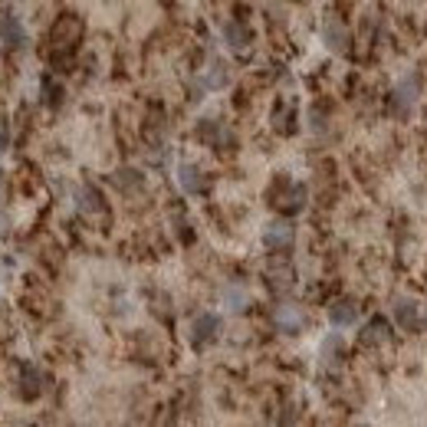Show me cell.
Returning <instances> with one entry per match:
<instances>
[{"mask_svg": "<svg viewBox=\"0 0 427 427\" xmlns=\"http://www.w3.org/2000/svg\"><path fill=\"white\" fill-rule=\"evenodd\" d=\"M273 326H276L283 335H296V332H302V326H306V312L299 309V306H293V302H283V306L273 309Z\"/></svg>", "mask_w": 427, "mask_h": 427, "instance_id": "6da1fadb", "label": "cell"}, {"mask_svg": "<svg viewBox=\"0 0 427 427\" xmlns=\"http://www.w3.org/2000/svg\"><path fill=\"white\" fill-rule=\"evenodd\" d=\"M217 332H220V316H214V312H201V316L191 322V342L197 349L217 339Z\"/></svg>", "mask_w": 427, "mask_h": 427, "instance_id": "7a4b0ae2", "label": "cell"}, {"mask_svg": "<svg viewBox=\"0 0 427 427\" xmlns=\"http://www.w3.org/2000/svg\"><path fill=\"white\" fill-rule=\"evenodd\" d=\"M293 240H296V230H293L289 220H273V224H267V230H263V244H267L270 250H289Z\"/></svg>", "mask_w": 427, "mask_h": 427, "instance_id": "3957f363", "label": "cell"}, {"mask_svg": "<svg viewBox=\"0 0 427 427\" xmlns=\"http://www.w3.org/2000/svg\"><path fill=\"white\" fill-rule=\"evenodd\" d=\"M43 388H46V374H43L33 362H23L20 365V395L27 398V401H33V398L43 395Z\"/></svg>", "mask_w": 427, "mask_h": 427, "instance_id": "277c9868", "label": "cell"}, {"mask_svg": "<svg viewBox=\"0 0 427 427\" xmlns=\"http://www.w3.org/2000/svg\"><path fill=\"white\" fill-rule=\"evenodd\" d=\"M417 92H421V79H417V76H405L395 89V108L398 112H407V108L414 106Z\"/></svg>", "mask_w": 427, "mask_h": 427, "instance_id": "5b68a950", "label": "cell"}, {"mask_svg": "<svg viewBox=\"0 0 427 427\" xmlns=\"http://www.w3.org/2000/svg\"><path fill=\"white\" fill-rule=\"evenodd\" d=\"M329 322L335 326V329L355 326V322H358V306H355L352 299H339V302H332L329 306Z\"/></svg>", "mask_w": 427, "mask_h": 427, "instance_id": "8992f818", "label": "cell"}, {"mask_svg": "<svg viewBox=\"0 0 427 427\" xmlns=\"http://www.w3.org/2000/svg\"><path fill=\"white\" fill-rule=\"evenodd\" d=\"M0 40L7 43L10 50H20L23 43H27V30H23V23H20V17H4L0 20Z\"/></svg>", "mask_w": 427, "mask_h": 427, "instance_id": "52a82bcc", "label": "cell"}, {"mask_svg": "<svg viewBox=\"0 0 427 427\" xmlns=\"http://www.w3.org/2000/svg\"><path fill=\"white\" fill-rule=\"evenodd\" d=\"M178 184L184 194H201L204 191V171L197 164H178Z\"/></svg>", "mask_w": 427, "mask_h": 427, "instance_id": "ba28073f", "label": "cell"}, {"mask_svg": "<svg viewBox=\"0 0 427 427\" xmlns=\"http://www.w3.org/2000/svg\"><path fill=\"white\" fill-rule=\"evenodd\" d=\"M388 335H391L388 319H384V316H374V319L362 329V345H382V342H388Z\"/></svg>", "mask_w": 427, "mask_h": 427, "instance_id": "9c48e42d", "label": "cell"}, {"mask_svg": "<svg viewBox=\"0 0 427 427\" xmlns=\"http://www.w3.org/2000/svg\"><path fill=\"white\" fill-rule=\"evenodd\" d=\"M322 40H326V46H329V50L345 53V46H349V33H345V27H342V23L329 20L326 27H322Z\"/></svg>", "mask_w": 427, "mask_h": 427, "instance_id": "30bf717a", "label": "cell"}, {"mask_svg": "<svg viewBox=\"0 0 427 427\" xmlns=\"http://www.w3.org/2000/svg\"><path fill=\"white\" fill-rule=\"evenodd\" d=\"M224 302H227V309H234V312H244L246 306H250V293H246L244 286H237V283H230V286H224Z\"/></svg>", "mask_w": 427, "mask_h": 427, "instance_id": "8fae6325", "label": "cell"}, {"mask_svg": "<svg viewBox=\"0 0 427 427\" xmlns=\"http://www.w3.org/2000/svg\"><path fill=\"white\" fill-rule=\"evenodd\" d=\"M391 312H395V319L405 326V329H411L417 322V302L414 299H398L395 306H391Z\"/></svg>", "mask_w": 427, "mask_h": 427, "instance_id": "7c38bea8", "label": "cell"}, {"mask_svg": "<svg viewBox=\"0 0 427 427\" xmlns=\"http://www.w3.org/2000/svg\"><path fill=\"white\" fill-rule=\"evenodd\" d=\"M227 83H230V69H227L224 63H214L211 73L204 76V85H207V89H220V85H227Z\"/></svg>", "mask_w": 427, "mask_h": 427, "instance_id": "4fadbf2b", "label": "cell"}, {"mask_svg": "<svg viewBox=\"0 0 427 427\" xmlns=\"http://www.w3.org/2000/svg\"><path fill=\"white\" fill-rule=\"evenodd\" d=\"M224 36H227V43H230L234 50H244L246 43H250V33H246V27H240V23H227Z\"/></svg>", "mask_w": 427, "mask_h": 427, "instance_id": "5bb4252c", "label": "cell"}, {"mask_svg": "<svg viewBox=\"0 0 427 427\" xmlns=\"http://www.w3.org/2000/svg\"><path fill=\"white\" fill-rule=\"evenodd\" d=\"M115 184L122 188V191H135V188H141V174L139 171H132V168H125V171H118L115 174Z\"/></svg>", "mask_w": 427, "mask_h": 427, "instance_id": "9a60e30c", "label": "cell"}, {"mask_svg": "<svg viewBox=\"0 0 427 427\" xmlns=\"http://www.w3.org/2000/svg\"><path fill=\"white\" fill-rule=\"evenodd\" d=\"M197 135H201L204 141H211V145H220V141L227 139L224 128H217V122H204L201 128H197Z\"/></svg>", "mask_w": 427, "mask_h": 427, "instance_id": "2e32d148", "label": "cell"}, {"mask_svg": "<svg viewBox=\"0 0 427 427\" xmlns=\"http://www.w3.org/2000/svg\"><path fill=\"white\" fill-rule=\"evenodd\" d=\"M83 201H79V207L83 211H102V197H99L96 188H83V194H79Z\"/></svg>", "mask_w": 427, "mask_h": 427, "instance_id": "e0dca14e", "label": "cell"}, {"mask_svg": "<svg viewBox=\"0 0 427 427\" xmlns=\"http://www.w3.org/2000/svg\"><path fill=\"white\" fill-rule=\"evenodd\" d=\"M339 355H342V339L339 335H329V339L322 342V358H326V362H335Z\"/></svg>", "mask_w": 427, "mask_h": 427, "instance_id": "ac0fdd59", "label": "cell"}, {"mask_svg": "<svg viewBox=\"0 0 427 427\" xmlns=\"http://www.w3.org/2000/svg\"><path fill=\"white\" fill-rule=\"evenodd\" d=\"M7 145H10V125H7V118L0 115V155L7 151Z\"/></svg>", "mask_w": 427, "mask_h": 427, "instance_id": "d6986e66", "label": "cell"}, {"mask_svg": "<svg viewBox=\"0 0 427 427\" xmlns=\"http://www.w3.org/2000/svg\"><path fill=\"white\" fill-rule=\"evenodd\" d=\"M7 230H10V217L0 211V237H7Z\"/></svg>", "mask_w": 427, "mask_h": 427, "instance_id": "ffe728a7", "label": "cell"}, {"mask_svg": "<svg viewBox=\"0 0 427 427\" xmlns=\"http://www.w3.org/2000/svg\"><path fill=\"white\" fill-rule=\"evenodd\" d=\"M4 197H7V178H4V171H0V207H4Z\"/></svg>", "mask_w": 427, "mask_h": 427, "instance_id": "44dd1931", "label": "cell"}, {"mask_svg": "<svg viewBox=\"0 0 427 427\" xmlns=\"http://www.w3.org/2000/svg\"><path fill=\"white\" fill-rule=\"evenodd\" d=\"M0 312H4V302H0Z\"/></svg>", "mask_w": 427, "mask_h": 427, "instance_id": "7402d4cb", "label": "cell"}]
</instances>
